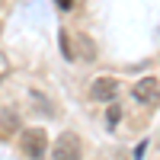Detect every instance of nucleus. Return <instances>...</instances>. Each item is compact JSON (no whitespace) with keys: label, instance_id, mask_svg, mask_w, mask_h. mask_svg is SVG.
<instances>
[{"label":"nucleus","instance_id":"obj_1","mask_svg":"<svg viewBox=\"0 0 160 160\" xmlns=\"http://www.w3.org/2000/svg\"><path fill=\"white\" fill-rule=\"evenodd\" d=\"M19 151L29 157V160H42L45 151H48V135H45V128H38V125L22 128V131H19Z\"/></svg>","mask_w":160,"mask_h":160},{"label":"nucleus","instance_id":"obj_2","mask_svg":"<svg viewBox=\"0 0 160 160\" xmlns=\"http://www.w3.org/2000/svg\"><path fill=\"white\" fill-rule=\"evenodd\" d=\"M51 160H83V144L74 131H64V135L51 144Z\"/></svg>","mask_w":160,"mask_h":160},{"label":"nucleus","instance_id":"obj_3","mask_svg":"<svg viewBox=\"0 0 160 160\" xmlns=\"http://www.w3.org/2000/svg\"><path fill=\"white\" fill-rule=\"evenodd\" d=\"M115 93H118V80H115V77H96V80L90 83V96L99 99V102H112Z\"/></svg>","mask_w":160,"mask_h":160},{"label":"nucleus","instance_id":"obj_4","mask_svg":"<svg viewBox=\"0 0 160 160\" xmlns=\"http://www.w3.org/2000/svg\"><path fill=\"white\" fill-rule=\"evenodd\" d=\"M135 99L144 102V106H151V102L160 99V83H157V77H144V80H138V83H135Z\"/></svg>","mask_w":160,"mask_h":160},{"label":"nucleus","instance_id":"obj_5","mask_svg":"<svg viewBox=\"0 0 160 160\" xmlns=\"http://www.w3.org/2000/svg\"><path fill=\"white\" fill-rule=\"evenodd\" d=\"M13 128H16V115H13L10 109H3L0 112V135H10Z\"/></svg>","mask_w":160,"mask_h":160},{"label":"nucleus","instance_id":"obj_6","mask_svg":"<svg viewBox=\"0 0 160 160\" xmlns=\"http://www.w3.org/2000/svg\"><path fill=\"white\" fill-rule=\"evenodd\" d=\"M7 77H10V61H7V55H3V51H0V83H3Z\"/></svg>","mask_w":160,"mask_h":160},{"label":"nucleus","instance_id":"obj_7","mask_svg":"<svg viewBox=\"0 0 160 160\" xmlns=\"http://www.w3.org/2000/svg\"><path fill=\"white\" fill-rule=\"evenodd\" d=\"M61 51H64V58H68V61H74V48L68 45V32H61Z\"/></svg>","mask_w":160,"mask_h":160},{"label":"nucleus","instance_id":"obj_8","mask_svg":"<svg viewBox=\"0 0 160 160\" xmlns=\"http://www.w3.org/2000/svg\"><path fill=\"white\" fill-rule=\"evenodd\" d=\"M106 118H109V125H118V118H122V109L112 102V106H109V115H106Z\"/></svg>","mask_w":160,"mask_h":160},{"label":"nucleus","instance_id":"obj_9","mask_svg":"<svg viewBox=\"0 0 160 160\" xmlns=\"http://www.w3.org/2000/svg\"><path fill=\"white\" fill-rule=\"evenodd\" d=\"M55 3H58V10H64V13H68V10H74V3H77V0H55Z\"/></svg>","mask_w":160,"mask_h":160}]
</instances>
